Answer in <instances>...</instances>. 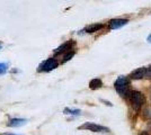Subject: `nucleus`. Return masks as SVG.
Masks as SVG:
<instances>
[{
	"label": "nucleus",
	"mask_w": 151,
	"mask_h": 135,
	"mask_svg": "<svg viewBox=\"0 0 151 135\" xmlns=\"http://www.w3.org/2000/svg\"><path fill=\"white\" fill-rule=\"evenodd\" d=\"M130 103L134 110H140L145 105V96L138 90H132L129 94Z\"/></svg>",
	"instance_id": "nucleus-1"
},
{
	"label": "nucleus",
	"mask_w": 151,
	"mask_h": 135,
	"mask_svg": "<svg viewBox=\"0 0 151 135\" xmlns=\"http://www.w3.org/2000/svg\"><path fill=\"white\" fill-rule=\"evenodd\" d=\"M129 84H130L129 78L125 77V76H121V77L117 78V80L115 81L114 87H115L116 91H117L122 97H127L129 94H130V91H129Z\"/></svg>",
	"instance_id": "nucleus-2"
},
{
	"label": "nucleus",
	"mask_w": 151,
	"mask_h": 135,
	"mask_svg": "<svg viewBox=\"0 0 151 135\" xmlns=\"http://www.w3.org/2000/svg\"><path fill=\"white\" fill-rule=\"evenodd\" d=\"M58 61L55 59L51 58V59H47V60H45L44 62H42L41 65L38 66V71H41V72H49V71H52L54 70L55 68H58Z\"/></svg>",
	"instance_id": "nucleus-3"
},
{
	"label": "nucleus",
	"mask_w": 151,
	"mask_h": 135,
	"mask_svg": "<svg viewBox=\"0 0 151 135\" xmlns=\"http://www.w3.org/2000/svg\"><path fill=\"white\" fill-rule=\"evenodd\" d=\"M79 129H87L90 132H97V133H99V132L109 133V129H107L105 126H101V125H98V124H94V123H85L81 126H79Z\"/></svg>",
	"instance_id": "nucleus-4"
},
{
	"label": "nucleus",
	"mask_w": 151,
	"mask_h": 135,
	"mask_svg": "<svg viewBox=\"0 0 151 135\" xmlns=\"http://www.w3.org/2000/svg\"><path fill=\"white\" fill-rule=\"evenodd\" d=\"M129 23L127 19H121V18H115V19H111L108 21V27L111 29H117V28H121L124 25H126Z\"/></svg>",
	"instance_id": "nucleus-5"
},
{
	"label": "nucleus",
	"mask_w": 151,
	"mask_h": 135,
	"mask_svg": "<svg viewBox=\"0 0 151 135\" xmlns=\"http://www.w3.org/2000/svg\"><path fill=\"white\" fill-rule=\"evenodd\" d=\"M145 72H147L145 68H139V69L133 71L130 78L132 80H141V79H143L145 77Z\"/></svg>",
	"instance_id": "nucleus-6"
},
{
	"label": "nucleus",
	"mask_w": 151,
	"mask_h": 135,
	"mask_svg": "<svg viewBox=\"0 0 151 135\" xmlns=\"http://www.w3.org/2000/svg\"><path fill=\"white\" fill-rule=\"evenodd\" d=\"M73 42L72 41H69V42H67V43H64L62 44L60 47H58L57 50L54 51V53H57V54H60V53H62V52H65V51H69V50H72V46H73Z\"/></svg>",
	"instance_id": "nucleus-7"
},
{
	"label": "nucleus",
	"mask_w": 151,
	"mask_h": 135,
	"mask_svg": "<svg viewBox=\"0 0 151 135\" xmlns=\"http://www.w3.org/2000/svg\"><path fill=\"white\" fill-rule=\"evenodd\" d=\"M26 122L27 121L24 119V118H13V119H10L8 122V126H10V127H19L22 125H25Z\"/></svg>",
	"instance_id": "nucleus-8"
},
{
	"label": "nucleus",
	"mask_w": 151,
	"mask_h": 135,
	"mask_svg": "<svg viewBox=\"0 0 151 135\" xmlns=\"http://www.w3.org/2000/svg\"><path fill=\"white\" fill-rule=\"evenodd\" d=\"M103 27H104L103 24H91V25H88L85 28V32H87V33L98 32V31H101Z\"/></svg>",
	"instance_id": "nucleus-9"
},
{
	"label": "nucleus",
	"mask_w": 151,
	"mask_h": 135,
	"mask_svg": "<svg viewBox=\"0 0 151 135\" xmlns=\"http://www.w3.org/2000/svg\"><path fill=\"white\" fill-rule=\"evenodd\" d=\"M101 86H103V81L101 79H93L90 82H89V88L93 90L99 89Z\"/></svg>",
	"instance_id": "nucleus-10"
},
{
	"label": "nucleus",
	"mask_w": 151,
	"mask_h": 135,
	"mask_svg": "<svg viewBox=\"0 0 151 135\" xmlns=\"http://www.w3.org/2000/svg\"><path fill=\"white\" fill-rule=\"evenodd\" d=\"M142 116L145 119L151 121V106H147L145 107V109L142 110Z\"/></svg>",
	"instance_id": "nucleus-11"
},
{
	"label": "nucleus",
	"mask_w": 151,
	"mask_h": 135,
	"mask_svg": "<svg viewBox=\"0 0 151 135\" xmlns=\"http://www.w3.org/2000/svg\"><path fill=\"white\" fill-rule=\"evenodd\" d=\"M63 113H64V114H69V115H80V114H81V110L65 108V109L63 110Z\"/></svg>",
	"instance_id": "nucleus-12"
},
{
	"label": "nucleus",
	"mask_w": 151,
	"mask_h": 135,
	"mask_svg": "<svg viewBox=\"0 0 151 135\" xmlns=\"http://www.w3.org/2000/svg\"><path fill=\"white\" fill-rule=\"evenodd\" d=\"M73 55H75V51H71V52H69L68 54H65V55H64V58H63V63H64V62H67V61H69L70 59L72 58Z\"/></svg>",
	"instance_id": "nucleus-13"
},
{
	"label": "nucleus",
	"mask_w": 151,
	"mask_h": 135,
	"mask_svg": "<svg viewBox=\"0 0 151 135\" xmlns=\"http://www.w3.org/2000/svg\"><path fill=\"white\" fill-rule=\"evenodd\" d=\"M7 72V64L6 63H0V74Z\"/></svg>",
	"instance_id": "nucleus-14"
},
{
	"label": "nucleus",
	"mask_w": 151,
	"mask_h": 135,
	"mask_svg": "<svg viewBox=\"0 0 151 135\" xmlns=\"http://www.w3.org/2000/svg\"><path fill=\"white\" fill-rule=\"evenodd\" d=\"M139 135H150V134H149V132H148V131H143V132H141Z\"/></svg>",
	"instance_id": "nucleus-15"
},
{
	"label": "nucleus",
	"mask_w": 151,
	"mask_h": 135,
	"mask_svg": "<svg viewBox=\"0 0 151 135\" xmlns=\"http://www.w3.org/2000/svg\"><path fill=\"white\" fill-rule=\"evenodd\" d=\"M101 101H103V103H105L106 105H108V106H112V104L108 103V101H105V100H103V99H101Z\"/></svg>",
	"instance_id": "nucleus-16"
},
{
	"label": "nucleus",
	"mask_w": 151,
	"mask_h": 135,
	"mask_svg": "<svg viewBox=\"0 0 151 135\" xmlns=\"http://www.w3.org/2000/svg\"><path fill=\"white\" fill-rule=\"evenodd\" d=\"M148 42H150V43H151V35H149V36H148Z\"/></svg>",
	"instance_id": "nucleus-17"
},
{
	"label": "nucleus",
	"mask_w": 151,
	"mask_h": 135,
	"mask_svg": "<svg viewBox=\"0 0 151 135\" xmlns=\"http://www.w3.org/2000/svg\"><path fill=\"white\" fill-rule=\"evenodd\" d=\"M4 135H17V134H12V133H8V134H4Z\"/></svg>",
	"instance_id": "nucleus-18"
},
{
	"label": "nucleus",
	"mask_w": 151,
	"mask_h": 135,
	"mask_svg": "<svg viewBox=\"0 0 151 135\" xmlns=\"http://www.w3.org/2000/svg\"><path fill=\"white\" fill-rule=\"evenodd\" d=\"M148 69H149V70L151 71V65H150V66H149V68H148Z\"/></svg>",
	"instance_id": "nucleus-19"
},
{
	"label": "nucleus",
	"mask_w": 151,
	"mask_h": 135,
	"mask_svg": "<svg viewBox=\"0 0 151 135\" xmlns=\"http://www.w3.org/2000/svg\"><path fill=\"white\" fill-rule=\"evenodd\" d=\"M150 100H151V89H150Z\"/></svg>",
	"instance_id": "nucleus-20"
},
{
	"label": "nucleus",
	"mask_w": 151,
	"mask_h": 135,
	"mask_svg": "<svg viewBox=\"0 0 151 135\" xmlns=\"http://www.w3.org/2000/svg\"><path fill=\"white\" fill-rule=\"evenodd\" d=\"M0 49H1V45H0Z\"/></svg>",
	"instance_id": "nucleus-21"
}]
</instances>
